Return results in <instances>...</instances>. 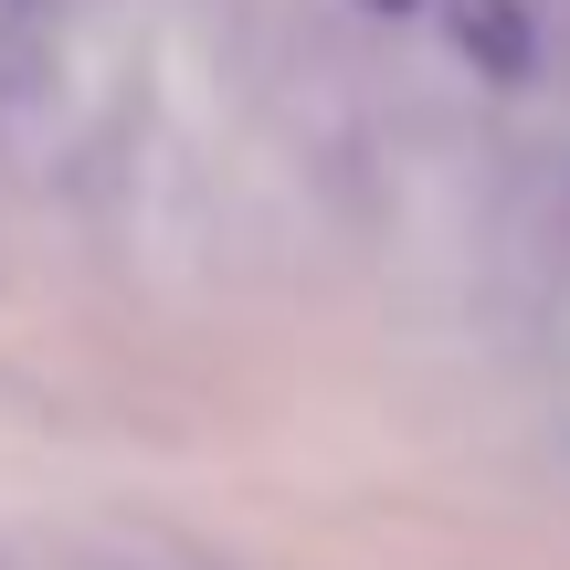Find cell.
I'll list each match as a JSON object with an SVG mask.
<instances>
[{
    "instance_id": "cell-1",
    "label": "cell",
    "mask_w": 570,
    "mask_h": 570,
    "mask_svg": "<svg viewBox=\"0 0 570 570\" xmlns=\"http://www.w3.org/2000/svg\"><path fill=\"white\" fill-rule=\"evenodd\" d=\"M454 53L487 85H539L550 75V0H444Z\"/></svg>"
},
{
    "instance_id": "cell-2",
    "label": "cell",
    "mask_w": 570,
    "mask_h": 570,
    "mask_svg": "<svg viewBox=\"0 0 570 570\" xmlns=\"http://www.w3.org/2000/svg\"><path fill=\"white\" fill-rule=\"evenodd\" d=\"M0 570H11V560H0Z\"/></svg>"
}]
</instances>
